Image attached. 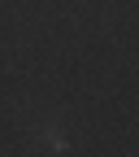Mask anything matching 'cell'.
I'll return each instance as SVG.
<instances>
[{
	"label": "cell",
	"instance_id": "6da1fadb",
	"mask_svg": "<svg viewBox=\"0 0 139 157\" xmlns=\"http://www.w3.org/2000/svg\"><path fill=\"white\" fill-rule=\"evenodd\" d=\"M44 140H48V153H65V148H70V144H65V135H61V131H52V127L44 131Z\"/></svg>",
	"mask_w": 139,
	"mask_h": 157
}]
</instances>
